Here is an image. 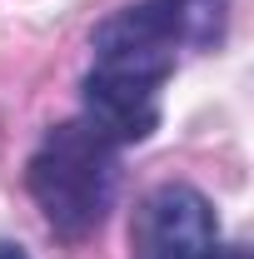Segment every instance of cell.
<instances>
[{"label":"cell","instance_id":"cell-1","mask_svg":"<svg viewBox=\"0 0 254 259\" xmlns=\"http://www.w3.org/2000/svg\"><path fill=\"white\" fill-rule=\"evenodd\" d=\"M234 0H130L90 30V65L80 75V115L125 150L155 140L164 85L185 55H209L229 40Z\"/></svg>","mask_w":254,"mask_h":259},{"label":"cell","instance_id":"cell-2","mask_svg":"<svg viewBox=\"0 0 254 259\" xmlns=\"http://www.w3.org/2000/svg\"><path fill=\"white\" fill-rule=\"evenodd\" d=\"M125 185V145L80 110L50 125L25 160V194L60 244H90L110 225Z\"/></svg>","mask_w":254,"mask_h":259},{"label":"cell","instance_id":"cell-3","mask_svg":"<svg viewBox=\"0 0 254 259\" xmlns=\"http://www.w3.org/2000/svg\"><path fill=\"white\" fill-rule=\"evenodd\" d=\"M130 259H249V249L224 239L215 199L199 185L159 180L135 204Z\"/></svg>","mask_w":254,"mask_h":259},{"label":"cell","instance_id":"cell-4","mask_svg":"<svg viewBox=\"0 0 254 259\" xmlns=\"http://www.w3.org/2000/svg\"><path fill=\"white\" fill-rule=\"evenodd\" d=\"M0 259H30V249L15 244V239H0Z\"/></svg>","mask_w":254,"mask_h":259}]
</instances>
